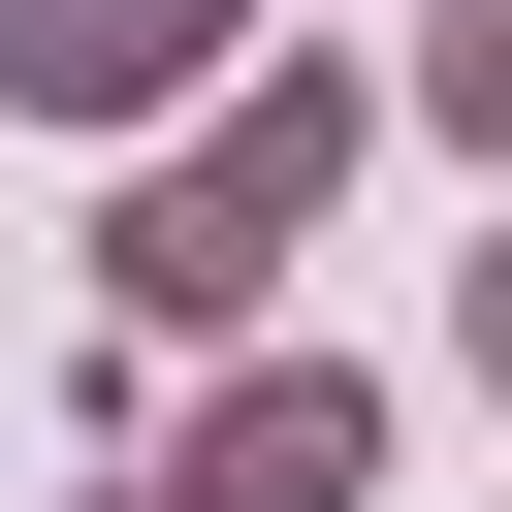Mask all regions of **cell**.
<instances>
[{
	"instance_id": "cell-1",
	"label": "cell",
	"mask_w": 512,
	"mask_h": 512,
	"mask_svg": "<svg viewBox=\"0 0 512 512\" xmlns=\"http://www.w3.org/2000/svg\"><path fill=\"white\" fill-rule=\"evenodd\" d=\"M352 128H384L352 64H256V96H160V160H128L96 288H128V320H256V288H288V224L352 192Z\"/></svg>"
},
{
	"instance_id": "cell-2",
	"label": "cell",
	"mask_w": 512,
	"mask_h": 512,
	"mask_svg": "<svg viewBox=\"0 0 512 512\" xmlns=\"http://www.w3.org/2000/svg\"><path fill=\"white\" fill-rule=\"evenodd\" d=\"M352 480H384V384L352 352H224L192 448H160V512H352Z\"/></svg>"
},
{
	"instance_id": "cell-3",
	"label": "cell",
	"mask_w": 512,
	"mask_h": 512,
	"mask_svg": "<svg viewBox=\"0 0 512 512\" xmlns=\"http://www.w3.org/2000/svg\"><path fill=\"white\" fill-rule=\"evenodd\" d=\"M224 32L256 0H0V96L32 128H160V96H224Z\"/></svg>"
},
{
	"instance_id": "cell-4",
	"label": "cell",
	"mask_w": 512,
	"mask_h": 512,
	"mask_svg": "<svg viewBox=\"0 0 512 512\" xmlns=\"http://www.w3.org/2000/svg\"><path fill=\"white\" fill-rule=\"evenodd\" d=\"M128 512H160V480H128Z\"/></svg>"
}]
</instances>
